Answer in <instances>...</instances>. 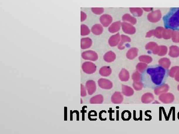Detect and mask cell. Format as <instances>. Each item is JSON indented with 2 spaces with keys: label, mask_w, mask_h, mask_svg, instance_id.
I'll return each mask as SVG.
<instances>
[{
  "label": "cell",
  "mask_w": 179,
  "mask_h": 134,
  "mask_svg": "<svg viewBox=\"0 0 179 134\" xmlns=\"http://www.w3.org/2000/svg\"><path fill=\"white\" fill-rule=\"evenodd\" d=\"M178 71H179V66L173 67L172 68H171V69H170L168 74L170 77L174 78L176 73Z\"/></svg>",
  "instance_id": "38"
},
{
  "label": "cell",
  "mask_w": 179,
  "mask_h": 134,
  "mask_svg": "<svg viewBox=\"0 0 179 134\" xmlns=\"http://www.w3.org/2000/svg\"><path fill=\"white\" fill-rule=\"evenodd\" d=\"M169 86L168 84H163L161 86L155 87L154 91V94L156 95H161L168 92L169 90Z\"/></svg>",
  "instance_id": "11"
},
{
  "label": "cell",
  "mask_w": 179,
  "mask_h": 134,
  "mask_svg": "<svg viewBox=\"0 0 179 134\" xmlns=\"http://www.w3.org/2000/svg\"><path fill=\"white\" fill-rule=\"evenodd\" d=\"M147 67L148 66L147 65V64L142 63V62L139 63V64H137V65L136 66V70L139 73H143L145 71V69H146Z\"/></svg>",
  "instance_id": "32"
},
{
  "label": "cell",
  "mask_w": 179,
  "mask_h": 134,
  "mask_svg": "<svg viewBox=\"0 0 179 134\" xmlns=\"http://www.w3.org/2000/svg\"><path fill=\"white\" fill-rule=\"evenodd\" d=\"M91 10L93 13L98 15H101L104 11V9L103 8H92Z\"/></svg>",
  "instance_id": "40"
},
{
  "label": "cell",
  "mask_w": 179,
  "mask_h": 134,
  "mask_svg": "<svg viewBox=\"0 0 179 134\" xmlns=\"http://www.w3.org/2000/svg\"><path fill=\"white\" fill-rule=\"evenodd\" d=\"M90 30L88 26L85 24H82L81 26V35L82 36L87 35L90 34Z\"/></svg>",
  "instance_id": "34"
},
{
  "label": "cell",
  "mask_w": 179,
  "mask_h": 134,
  "mask_svg": "<svg viewBox=\"0 0 179 134\" xmlns=\"http://www.w3.org/2000/svg\"><path fill=\"white\" fill-rule=\"evenodd\" d=\"M112 73V69L109 66H104L99 69V73L103 77H108Z\"/></svg>",
  "instance_id": "26"
},
{
  "label": "cell",
  "mask_w": 179,
  "mask_h": 134,
  "mask_svg": "<svg viewBox=\"0 0 179 134\" xmlns=\"http://www.w3.org/2000/svg\"><path fill=\"white\" fill-rule=\"evenodd\" d=\"M124 99L122 93L119 91H116L112 96L111 101L113 104H121L124 101Z\"/></svg>",
  "instance_id": "12"
},
{
  "label": "cell",
  "mask_w": 179,
  "mask_h": 134,
  "mask_svg": "<svg viewBox=\"0 0 179 134\" xmlns=\"http://www.w3.org/2000/svg\"><path fill=\"white\" fill-rule=\"evenodd\" d=\"M131 42L130 38L127 36L125 35H121V41L118 45V49L119 50H122L125 49V46H124V44L125 42Z\"/></svg>",
  "instance_id": "21"
},
{
  "label": "cell",
  "mask_w": 179,
  "mask_h": 134,
  "mask_svg": "<svg viewBox=\"0 0 179 134\" xmlns=\"http://www.w3.org/2000/svg\"><path fill=\"white\" fill-rule=\"evenodd\" d=\"M103 26L100 24H94L91 28L92 33L96 35H101L103 33Z\"/></svg>",
  "instance_id": "24"
},
{
  "label": "cell",
  "mask_w": 179,
  "mask_h": 134,
  "mask_svg": "<svg viewBox=\"0 0 179 134\" xmlns=\"http://www.w3.org/2000/svg\"><path fill=\"white\" fill-rule=\"evenodd\" d=\"M166 29H176L179 28V8H173L163 18Z\"/></svg>",
  "instance_id": "1"
},
{
  "label": "cell",
  "mask_w": 179,
  "mask_h": 134,
  "mask_svg": "<svg viewBox=\"0 0 179 134\" xmlns=\"http://www.w3.org/2000/svg\"><path fill=\"white\" fill-rule=\"evenodd\" d=\"M162 17L160 10H157L155 11H151L147 16V19L148 21L152 23H157L161 20Z\"/></svg>",
  "instance_id": "5"
},
{
  "label": "cell",
  "mask_w": 179,
  "mask_h": 134,
  "mask_svg": "<svg viewBox=\"0 0 179 134\" xmlns=\"http://www.w3.org/2000/svg\"><path fill=\"white\" fill-rule=\"evenodd\" d=\"M99 21L104 27H107L112 23V16L107 14H104L99 18Z\"/></svg>",
  "instance_id": "10"
},
{
  "label": "cell",
  "mask_w": 179,
  "mask_h": 134,
  "mask_svg": "<svg viewBox=\"0 0 179 134\" xmlns=\"http://www.w3.org/2000/svg\"><path fill=\"white\" fill-rule=\"evenodd\" d=\"M169 56L172 58H177L179 56V47L177 46H171L169 47Z\"/></svg>",
  "instance_id": "22"
},
{
  "label": "cell",
  "mask_w": 179,
  "mask_h": 134,
  "mask_svg": "<svg viewBox=\"0 0 179 134\" xmlns=\"http://www.w3.org/2000/svg\"><path fill=\"white\" fill-rule=\"evenodd\" d=\"M168 52V48L166 46H159V50L157 55L159 56H163L166 55Z\"/></svg>",
  "instance_id": "36"
},
{
  "label": "cell",
  "mask_w": 179,
  "mask_h": 134,
  "mask_svg": "<svg viewBox=\"0 0 179 134\" xmlns=\"http://www.w3.org/2000/svg\"><path fill=\"white\" fill-rule=\"evenodd\" d=\"M132 79L134 82H139L142 79L141 74L138 72H135L132 75Z\"/></svg>",
  "instance_id": "37"
},
{
  "label": "cell",
  "mask_w": 179,
  "mask_h": 134,
  "mask_svg": "<svg viewBox=\"0 0 179 134\" xmlns=\"http://www.w3.org/2000/svg\"><path fill=\"white\" fill-rule=\"evenodd\" d=\"M104 60L107 63H111L116 60V55L114 52L112 51L107 52L104 56Z\"/></svg>",
  "instance_id": "18"
},
{
  "label": "cell",
  "mask_w": 179,
  "mask_h": 134,
  "mask_svg": "<svg viewBox=\"0 0 179 134\" xmlns=\"http://www.w3.org/2000/svg\"><path fill=\"white\" fill-rule=\"evenodd\" d=\"M174 78L175 81H177L178 82H179V71L177 73H176L175 76Z\"/></svg>",
  "instance_id": "44"
},
{
  "label": "cell",
  "mask_w": 179,
  "mask_h": 134,
  "mask_svg": "<svg viewBox=\"0 0 179 134\" xmlns=\"http://www.w3.org/2000/svg\"><path fill=\"white\" fill-rule=\"evenodd\" d=\"M139 61L142 63H145V64H149L151 63L153 60V59L151 57L148 55H142L139 57Z\"/></svg>",
  "instance_id": "31"
},
{
  "label": "cell",
  "mask_w": 179,
  "mask_h": 134,
  "mask_svg": "<svg viewBox=\"0 0 179 134\" xmlns=\"http://www.w3.org/2000/svg\"><path fill=\"white\" fill-rule=\"evenodd\" d=\"M87 15L86 13L83 12V11H81V21H83L86 20Z\"/></svg>",
  "instance_id": "42"
},
{
  "label": "cell",
  "mask_w": 179,
  "mask_h": 134,
  "mask_svg": "<svg viewBox=\"0 0 179 134\" xmlns=\"http://www.w3.org/2000/svg\"><path fill=\"white\" fill-rule=\"evenodd\" d=\"M93 41L89 37H85L81 40V48L82 49H86L91 47Z\"/></svg>",
  "instance_id": "15"
},
{
  "label": "cell",
  "mask_w": 179,
  "mask_h": 134,
  "mask_svg": "<svg viewBox=\"0 0 179 134\" xmlns=\"http://www.w3.org/2000/svg\"><path fill=\"white\" fill-rule=\"evenodd\" d=\"M98 85L99 87L104 89H111L113 87L112 82L109 79H99L98 80Z\"/></svg>",
  "instance_id": "8"
},
{
  "label": "cell",
  "mask_w": 179,
  "mask_h": 134,
  "mask_svg": "<svg viewBox=\"0 0 179 134\" xmlns=\"http://www.w3.org/2000/svg\"><path fill=\"white\" fill-rule=\"evenodd\" d=\"M121 41V36L119 33H117L116 34L112 36L109 40V44L111 47H115L119 45Z\"/></svg>",
  "instance_id": "13"
},
{
  "label": "cell",
  "mask_w": 179,
  "mask_h": 134,
  "mask_svg": "<svg viewBox=\"0 0 179 134\" xmlns=\"http://www.w3.org/2000/svg\"><path fill=\"white\" fill-rule=\"evenodd\" d=\"M86 89L83 84H81V96L82 97H84L87 95Z\"/></svg>",
  "instance_id": "41"
},
{
  "label": "cell",
  "mask_w": 179,
  "mask_h": 134,
  "mask_svg": "<svg viewBox=\"0 0 179 134\" xmlns=\"http://www.w3.org/2000/svg\"><path fill=\"white\" fill-rule=\"evenodd\" d=\"M83 72L87 74H91L96 71L97 67L91 62H85L82 66Z\"/></svg>",
  "instance_id": "3"
},
{
  "label": "cell",
  "mask_w": 179,
  "mask_h": 134,
  "mask_svg": "<svg viewBox=\"0 0 179 134\" xmlns=\"http://www.w3.org/2000/svg\"><path fill=\"white\" fill-rule=\"evenodd\" d=\"M178 119H179V112L178 113Z\"/></svg>",
  "instance_id": "47"
},
{
  "label": "cell",
  "mask_w": 179,
  "mask_h": 134,
  "mask_svg": "<svg viewBox=\"0 0 179 134\" xmlns=\"http://www.w3.org/2000/svg\"><path fill=\"white\" fill-rule=\"evenodd\" d=\"M85 88L88 91L89 95H92L96 91V84L94 81L89 80L85 84Z\"/></svg>",
  "instance_id": "9"
},
{
  "label": "cell",
  "mask_w": 179,
  "mask_h": 134,
  "mask_svg": "<svg viewBox=\"0 0 179 134\" xmlns=\"http://www.w3.org/2000/svg\"><path fill=\"white\" fill-rule=\"evenodd\" d=\"M154 99V97L153 94L150 93V92H147L144 94L142 96L141 102L143 104H150L151 102L153 101Z\"/></svg>",
  "instance_id": "16"
},
{
  "label": "cell",
  "mask_w": 179,
  "mask_h": 134,
  "mask_svg": "<svg viewBox=\"0 0 179 134\" xmlns=\"http://www.w3.org/2000/svg\"><path fill=\"white\" fill-rule=\"evenodd\" d=\"M172 40L174 43H179V30H175L173 31L172 34Z\"/></svg>",
  "instance_id": "35"
},
{
  "label": "cell",
  "mask_w": 179,
  "mask_h": 134,
  "mask_svg": "<svg viewBox=\"0 0 179 134\" xmlns=\"http://www.w3.org/2000/svg\"><path fill=\"white\" fill-rule=\"evenodd\" d=\"M173 31V30L172 29L165 28L162 34V38L164 39H169L171 38Z\"/></svg>",
  "instance_id": "33"
},
{
  "label": "cell",
  "mask_w": 179,
  "mask_h": 134,
  "mask_svg": "<svg viewBox=\"0 0 179 134\" xmlns=\"http://www.w3.org/2000/svg\"><path fill=\"white\" fill-rule=\"evenodd\" d=\"M159 99L164 104H170L173 102L175 100L174 95L170 92H166L159 95Z\"/></svg>",
  "instance_id": "6"
},
{
  "label": "cell",
  "mask_w": 179,
  "mask_h": 134,
  "mask_svg": "<svg viewBox=\"0 0 179 134\" xmlns=\"http://www.w3.org/2000/svg\"><path fill=\"white\" fill-rule=\"evenodd\" d=\"M139 49L137 48H131L127 51L126 53V57L129 60H134L138 55Z\"/></svg>",
  "instance_id": "19"
},
{
  "label": "cell",
  "mask_w": 179,
  "mask_h": 134,
  "mask_svg": "<svg viewBox=\"0 0 179 134\" xmlns=\"http://www.w3.org/2000/svg\"><path fill=\"white\" fill-rule=\"evenodd\" d=\"M154 30L149 31V32L147 33L146 37V38H149V37H151L152 36H154Z\"/></svg>",
  "instance_id": "43"
},
{
  "label": "cell",
  "mask_w": 179,
  "mask_h": 134,
  "mask_svg": "<svg viewBox=\"0 0 179 134\" xmlns=\"http://www.w3.org/2000/svg\"><path fill=\"white\" fill-rule=\"evenodd\" d=\"M122 94L126 96H131L134 95V89L129 86L122 85Z\"/></svg>",
  "instance_id": "20"
},
{
  "label": "cell",
  "mask_w": 179,
  "mask_h": 134,
  "mask_svg": "<svg viewBox=\"0 0 179 134\" xmlns=\"http://www.w3.org/2000/svg\"><path fill=\"white\" fill-rule=\"evenodd\" d=\"M129 71L125 69H122L119 74V78L122 82H127L129 79Z\"/></svg>",
  "instance_id": "23"
},
{
  "label": "cell",
  "mask_w": 179,
  "mask_h": 134,
  "mask_svg": "<svg viewBox=\"0 0 179 134\" xmlns=\"http://www.w3.org/2000/svg\"><path fill=\"white\" fill-rule=\"evenodd\" d=\"M165 28L162 26H158L156 29H154V36L158 39H161L162 38V34Z\"/></svg>",
  "instance_id": "30"
},
{
  "label": "cell",
  "mask_w": 179,
  "mask_h": 134,
  "mask_svg": "<svg viewBox=\"0 0 179 134\" xmlns=\"http://www.w3.org/2000/svg\"><path fill=\"white\" fill-rule=\"evenodd\" d=\"M130 13L134 15V16L137 17H140L143 15V10L140 8H129Z\"/></svg>",
  "instance_id": "29"
},
{
  "label": "cell",
  "mask_w": 179,
  "mask_h": 134,
  "mask_svg": "<svg viewBox=\"0 0 179 134\" xmlns=\"http://www.w3.org/2000/svg\"><path fill=\"white\" fill-rule=\"evenodd\" d=\"M153 9L152 8H143L142 10H144V11L146 12H149V11H151L153 10Z\"/></svg>",
  "instance_id": "45"
},
{
  "label": "cell",
  "mask_w": 179,
  "mask_h": 134,
  "mask_svg": "<svg viewBox=\"0 0 179 134\" xmlns=\"http://www.w3.org/2000/svg\"><path fill=\"white\" fill-rule=\"evenodd\" d=\"M82 57L84 60L96 61L98 59V55L94 51L89 50L83 52L82 53Z\"/></svg>",
  "instance_id": "4"
},
{
  "label": "cell",
  "mask_w": 179,
  "mask_h": 134,
  "mask_svg": "<svg viewBox=\"0 0 179 134\" xmlns=\"http://www.w3.org/2000/svg\"><path fill=\"white\" fill-rule=\"evenodd\" d=\"M122 21H128L132 25H134L137 23L136 18L134 16H131L129 13H126L122 16Z\"/></svg>",
  "instance_id": "28"
},
{
  "label": "cell",
  "mask_w": 179,
  "mask_h": 134,
  "mask_svg": "<svg viewBox=\"0 0 179 134\" xmlns=\"http://www.w3.org/2000/svg\"><path fill=\"white\" fill-rule=\"evenodd\" d=\"M104 96L102 94L94 96L92 97L90 100V103L91 104H102L104 102Z\"/></svg>",
  "instance_id": "27"
},
{
  "label": "cell",
  "mask_w": 179,
  "mask_h": 134,
  "mask_svg": "<svg viewBox=\"0 0 179 134\" xmlns=\"http://www.w3.org/2000/svg\"><path fill=\"white\" fill-rule=\"evenodd\" d=\"M132 86L135 91H141L142 89H143L144 85L141 82H134Z\"/></svg>",
  "instance_id": "39"
},
{
  "label": "cell",
  "mask_w": 179,
  "mask_h": 134,
  "mask_svg": "<svg viewBox=\"0 0 179 134\" xmlns=\"http://www.w3.org/2000/svg\"><path fill=\"white\" fill-rule=\"evenodd\" d=\"M121 28L122 31L126 34H134L136 33V29L132 24L123 22L121 23Z\"/></svg>",
  "instance_id": "7"
},
{
  "label": "cell",
  "mask_w": 179,
  "mask_h": 134,
  "mask_svg": "<svg viewBox=\"0 0 179 134\" xmlns=\"http://www.w3.org/2000/svg\"><path fill=\"white\" fill-rule=\"evenodd\" d=\"M145 49L147 50H151L153 54H158L159 50V46L158 44L154 42H149L145 46Z\"/></svg>",
  "instance_id": "14"
},
{
  "label": "cell",
  "mask_w": 179,
  "mask_h": 134,
  "mask_svg": "<svg viewBox=\"0 0 179 134\" xmlns=\"http://www.w3.org/2000/svg\"><path fill=\"white\" fill-rule=\"evenodd\" d=\"M146 72L151 76L152 82L156 85L159 86L162 83L166 75V69L162 67L154 68H148Z\"/></svg>",
  "instance_id": "2"
},
{
  "label": "cell",
  "mask_w": 179,
  "mask_h": 134,
  "mask_svg": "<svg viewBox=\"0 0 179 134\" xmlns=\"http://www.w3.org/2000/svg\"><path fill=\"white\" fill-rule=\"evenodd\" d=\"M121 27V21H117L112 23L109 28V33H114L120 30Z\"/></svg>",
  "instance_id": "17"
},
{
  "label": "cell",
  "mask_w": 179,
  "mask_h": 134,
  "mask_svg": "<svg viewBox=\"0 0 179 134\" xmlns=\"http://www.w3.org/2000/svg\"><path fill=\"white\" fill-rule=\"evenodd\" d=\"M159 65L160 66L164 68L165 69H168L171 65V61L168 58H163L159 60Z\"/></svg>",
  "instance_id": "25"
},
{
  "label": "cell",
  "mask_w": 179,
  "mask_h": 134,
  "mask_svg": "<svg viewBox=\"0 0 179 134\" xmlns=\"http://www.w3.org/2000/svg\"><path fill=\"white\" fill-rule=\"evenodd\" d=\"M177 89L178 90V91H179V84H178V86Z\"/></svg>",
  "instance_id": "46"
}]
</instances>
